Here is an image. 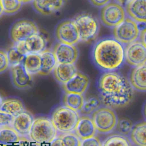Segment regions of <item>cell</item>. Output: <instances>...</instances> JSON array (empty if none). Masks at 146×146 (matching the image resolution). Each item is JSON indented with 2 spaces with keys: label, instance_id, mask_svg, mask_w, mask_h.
<instances>
[{
  "label": "cell",
  "instance_id": "obj_24",
  "mask_svg": "<svg viewBox=\"0 0 146 146\" xmlns=\"http://www.w3.org/2000/svg\"><path fill=\"white\" fill-rule=\"evenodd\" d=\"M0 111L16 117L25 111V108L21 100L17 99H8L3 102Z\"/></svg>",
  "mask_w": 146,
  "mask_h": 146
},
{
  "label": "cell",
  "instance_id": "obj_38",
  "mask_svg": "<svg viewBox=\"0 0 146 146\" xmlns=\"http://www.w3.org/2000/svg\"><path fill=\"white\" fill-rule=\"evenodd\" d=\"M139 36L140 41L146 47V27L141 31Z\"/></svg>",
  "mask_w": 146,
  "mask_h": 146
},
{
  "label": "cell",
  "instance_id": "obj_42",
  "mask_svg": "<svg viewBox=\"0 0 146 146\" xmlns=\"http://www.w3.org/2000/svg\"><path fill=\"white\" fill-rule=\"evenodd\" d=\"M34 0H20V1L23 4H27L33 1Z\"/></svg>",
  "mask_w": 146,
  "mask_h": 146
},
{
  "label": "cell",
  "instance_id": "obj_10",
  "mask_svg": "<svg viewBox=\"0 0 146 146\" xmlns=\"http://www.w3.org/2000/svg\"><path fill=\"white\" fill-rule=\"evenodd\" d=\"M124 60L133 67L145 64L146 47L138 40L127 45L124 49Z\"/></svg>",
  "mask_w": 146,
  "mask_h": 146
},
{
  "label": "cell",
  "instance_id": "obj_33",
  "mask_svg": "<svg viewBox=\"0 0 146 146\" xmlns=\"http://www.w3.org/2000/svg\"><path fill=\"white\" fill-rule=\"evenodd\" d=\"M117 129L123 135H127L131 133L133 127V123L128 119H122L117 121Z\"/></svg>",
  "mask_w": 146,
  "mask_h": 146
},
{
  "label": "cell",
  "instance_id": "obj_28",
  "mask_svg": "<svg viewBox=\"0 0 146 146\" xmlns=\"http://www.w3.org/2000/svg\"><path fill=\"white\" fill-rule=\"evenodd\" d=\"M20 136L12 126L0 128V144H10L20 141Z\"/></svg>",
  "mask_w": 146,
  "mask_h": 146
},
{
  "label": "cell",
  "instance_id": "obj_44",
  "mask_svg": "<svg viewBox=\"0 0 146 146\" xmlns=\"http://www.w3.org/2000/svg\"><path fill=\"white\" fill-rule=\"evenodd\" d=\"M3 102H4V100H3V98H2L1 96L0 95V107H1V106H2V104H3Z\"/></svg>",
  "mask_w": 146,
  "mask_h": 146
},
{
  "label": "cell",
  "instance_id": "obj_41",
  "mask_svg": "<svg viewBox=\"0 0 146 146\" xmlns=\"http://www.w3.org/2000/svg\"><path fill=\"white\" fill-rule=\"evenodd\" d=\"M4 13L3 6H2V3H1V0H0V17L1 16L3 13Z\"/></svg>",
  "mask_w": 146,
  "mask_h": 146
},
{
  "label": "cell",
  "instance_id": "obj_35",
  "mask_svg": "<svg viewBox=\"0 0 146 146\" xmlns=\"http://www.w3.org/2000/svg\"><path fill=\"white\" fill-rule=\"evenodd\" d=\"M9 66L7 54L3 50H0V74L4 72Z\"/></svg>",
  "mask_w": 146,
  "mask_h": 146
},
{
  "label": "cell",
  "instance_id": "obj_23",
  "mask_svg": "<svg viewBox=\"0 0 146 146\" xmlns=\"http://www.w3.org/2000/svg\"><path fill=\"white\" fill-rule=\"evenodd\" d=\"M7 54L11 67L23 64L27 55L24 49L22 42L15 43L9 49Z\"/></svg>",
  "mask_w": 146,
  "mask_h": 146
},
{
  "label": "cell",
  "instance_id": "obj_16",
  "mask_svg": "<svg viewBox=\"0 0 146 146\" xmlns=\"http://www.w3.org/2000/svg\"><path fill=\"white\" fill-rule=\"evenodd\" d=\"M34 120L32 113L25 111L15 117L12 127L20 137L29 136Z\"/></svg>",
  "mask_w": 146,
  "mask_h": 146
},
{
  "label": "cell",
  "instance_id": "obj_8",
  "mask_svg": "<svg viewBox=\"0 0 146 146\" xmlns=\"http://www.w3.org/2000/svg\"><path fill=\"white\" fill-rule=\"evenodd\" d=\"M100 17L102 23L109 28H115L126 18L125 9L117 3H109L102 7Z\"/></svg>",
  "mask_w": 146,
  "mask_h": 146
},
{
  "label": "cell",
  "instance_id": "obj_21",
  "mask_svg": "<svg viewBox=\"0 0 146 146\" xmlns=\"http://www.w3.org/2000/svg\"><path fill=\"white\" fill-rule=\"evenodd\" d=\"M75 131L77 136L81 140H84L94 136L96 129L92 119L89 116H84L80 117Z\"/></svg>",
  "mask_w": 146,
  "mask_h": 146
},
{
  "label": "cell",
  "instance_id": "obj_34",
  "mask_svg": "<svg viewBox=\"0 0 146 146\" xmlns=\"http://www.w3.org/2000/svg\"><path fill=\"white\" fill-rule=\"evenodd\" d=\"M15 117L0 111V128L12 126Z\"/></svg>",
  "mask_w": 146,
  "mask_h": 146
},
{
  "label": "cell",
  "instance_id": "obj_2",
  "mask_svg": "<svg viewBox=\"0 0 146 146\" xmlns=\"http://www.w3.org/2000/svg\"><path fill=\"white\" fill-rule=\"evenodd\" d=\"M92 57L95 64L101 70L115 71L123 64L124 49L123 45L115 38H104L94 45Z\"/></svg>",
  "mask_w": 146,
  "mask_h": 146
},
{
  "label": "cell",
  "instance_id": "obj_14",
  "mask_svg": "<svg viewBox=\"0 0 146 146\" xmlns=\"http://www.w3.org/2000/svg\"><path fill=\"white\" fill-rule=\"evenodd\" d=\"M11 77L13 85L20 90L30 87L33 83L32 75L27 71L23 64L11 67Z\"/></svg>",
  "mask_w": 146,
  "mask_h": 146
},
{
  "label": "cell",
  "instance_id": "obj_7",
  "mask_svg": "<svg viewBox=\"0 0 146 146\" xmlns=\"http://www.w3.org/2000/svg\"><path fill=\"white\" fill-rule=\"evenodd\" d=\"M112 33L117 41L122 45H128L137 39L140 29L137 23L130 18H125L121 24L113 29Z\"/></svg>",
  "mask_w": 146,
  "mask_h": 146
},
{
  "label": "cell",
  "instance_id": "obj_25",
  "mask_svg": "<svg viewBox=\"0 0 146 146\" xmlns=\"http://www.w3.org/2000/svg\"><path fill=\"white\" fill-rule=\"evenodd\" d=\"M130 139L136 146H146V121L140 122L133 127Z\"/></svg>",
  "mask_w": 146,
  "mask_h": 146
},
{
  "label": "cell",
  "instance_id": "obj_19",
  "mask_svg": "<svg viewBox=\"0 0 146 146\" xmlns=\"http://www.w3.org/2000/svg\"><path fill=\"white\" fill-rule=\"evenodd\" d=\"M22 42L24 49L27 54H40L46 50L47 45L46 38L39 33L32 36Z\"/></svg>",
  "mask_w": 146,
  "mask_h": 146
},
{
  "label": "cell",
  "instance_id": "obj_5",
  "mask_svg": "<svg viewBox=\"0 0 146 146\" xmlns=\"http://www.w3.org/2000/svg\"><path fill=\"white\" fill-rule=\"evenodd\" d=\"M73 21L78 32L80 41L90 43L97 38L100 25L95 16L90 13H84L76 16Z\"/></svg>",
  "mask_w": 146,
  "mask_h": 146
},
{
  "label": "cell",
  "instance_id": "obj_39",
  "mask_svg": "<svg viewBox=\"0 0 146 146\" xmlns=\"http://www.w3.org/2000/svg\"><path fill=\"white\" fill-rule=\"evenodd\" d=\"M50 146H62L60 136H56V137L50 143Z\"/></svg>",
  "mask_w": 146,
  "mask_h": 146
},
{
  "label": "cell",
  "instance_id": "obj_15",
  "mask_svg": "<svg viewBox=\"0 0 146 146\" xmlns=\"http://www.w3.org/2000/svg\"><path fill=\"white\" fill-rule=\"evenodd\" d=\"M125 11L136 23H146V0H131L125 5Z\"/></svg>",
  "mask_w": 146,
  "mask_h": 146
},
{
  "label": "cell",
  "instance_id": "obj_9",
  "mask_svg": "<svg viewBox=\"0 0 146 146\" xmlns=\"http://www.w3.org/2000/svg\"><path fill=\"white\" fill-rule=\"evenodd\" d=\"M39 33L37 26L28 20H21L15 23L10 31V37L15 43L24 42Z\"/></svg>",
  "mask_w": 146,
  "mask_h": 146
},
{
  "label": "cell",
  "instance_id": "obj_17",
  "mask_svg": "<svg viewBox=\"0 0 146 146\" xmlns=\"http://www.w3.org/2000/svg\"><path fill=\"white\" fill-rule=\"evenodd\" d=\"M65 0H34L33 6L36 11L44 16L52 15L60 10Z\"/></svg>",
  "mask_w": 146,
  "mask_h": 146
},
{
  "label": "cell",
  "instance_id": "obj_27",
  "mask_svg": "<svg viewBox=\"0 0 146 146\" xmlns=\"http://www.w3.org/2000/svg\"><path fill=\"white\" fill-rule=\"evenodd\" d=\"M23 65L31 75L38 74L41 66L40 54H27L23 62Z\"/></svg>",
  "mask_w": 146,
  "mask_h": 146
},
{
  "label": "cell",
  "instance_id": "obj_26",
  "mask_svg": "<svg viewBox=\"0 0 146 146\" xmlns=\"http://www.w3.org/2000/svg\"><path fill=\"white\" fill-rule=\"evenodd\" d=\"M84 101L83 95L80 94L65 93L63 98L64 106L76 112L82 110Z\"/></svg>",
  "mask_w": 146,
  "mask_h": 146
},
{
  "label": "cell",
  "instance_id": "obj_4",
  "mask_svg": "<svg viewBox=\"0 0 146 146\" xmlns=\"http://www.w3.org/2000/svg\"><path fill=\"white\" fill-rule=\"evenodd\" d=\"M57 131L50 119L40 117L35 119L29 132L31 140L38 144L50 143L57 136Z\"/></svg>",
  "mask_w": 146,
  "mask_h": 146
},
{
  "label": "cell",
  "instance_id": "obj_20",
  "mask_svg": "<svg viewBox=\"0 0 146 146\" xmlns=\"http://www.w3.org/2000/svg\"><path fill=\"white\" fill-rule=\"evenodd\" d=\"M74 64H57L53 70L56 80L62 85L67 83L78 72Z\"/></svg>",
  "mask_w": 146,
  "mask_h": 146
},
{
  "label": "cell",
  "instance_id": "obj_6",
  "mask_svg": "<svg viewBox=\"0 0 146 146\" xmlns=\"http://www.w3.org/2000/svg\"><path fill=\"white\" fill-rule=\"evenodd\" d=\"M92 119L96 131L102 133L112 131L118 121L115 112L112 108L107 107L99 108L94 112Z\"/></svg>",
  "mask_w": 146,
  "mask_h": 146
},
{
  "label": "cell",
  "instance_id": "obj_18",
  "mask_svg": "<svg viewBox=\"0 0 146 146\" xmlns=\"http://www.w3.org/2000/svg\"><path fill=\"white\" fill-rule=\"evenodd\" d=\"M128 80L133 90L146 92V64L133 67L130 72Z\"/></svg>",
  "mask_w": 146,
  "mask_h": 146
},
{
  "label": "cell",
  "instance_id": "obj_32",
  "mask_svg": "<svg viewBox=\"0 0 146 146\" xmlns=\"http://www.w3.org/2000/svg\"><path fill=\"white\" fill-rule=\"evenodd\" d=\"M62 146H80L81 139L74 133H68L60 135Z\"/></svg>",
  "mask_w": 146,
  "mask_h": 146
},
{
  "label": "cell",
  "instance_id": "obj_1",
  "mask_svg": "<svg viewBox=\"0 0 146 146\" xmlns=\"http://www.w3.org/2000/svg\"><path fill=\"white\" fill-rule=\"evenodd\" d=\"M98 90L102 103L111 108L127 106L134 95L129 80L116 71L103 73L98 80Z\"/></svg>",
  "mask_w": 146,
  "mask_h": 146
},
{
  "label": "cell",
  "instance_id": "obj_30",
  "mask_svg": "<svg viewBox=\"0 0 146 146\" xmlns=\"http://www.w3.org/2000/svg\"><path fill=\"white\" fill-rule=\"evenodd\" d=\"M4 13L7 15H13L18 12L21 7L20 0H1Z\"/></svg>",
  "mask_w": 146,
  "mask_h": 146
},
{
  "label": "cell",
  "instance_id": "obj_3",
  "mask_svg": "<svg viewBox=\"0 0 146 146\" xmlns=\"http://www.w3.org/2000/svg\"><path fill=\"white\" fill-rule=\"evenodd\" d=\"M50 119L57 131L64 134L75 131L80 116L78 112L62 106L53 111Z\"/></svg>",
  "mask_w": 146,
  "mask_h": 146
},
{
  "label": "cell",
  "instance_id": "obj_37",
  "mask_svg": "<svg viewBox=\"0 0 146 146\" xmlns=\"http://www.w3.org/2000/svg\"><path fill=\"white\" fill-rule=\"evenodd\" d=\"M91 4L96 7H103L108 4L110 0H90Z\"/></svg>",
  "mask_w": 146,
  "mask_h": 146
},
{
  "label": "cell",
  "instance_id": "obj_12",
  "mask_svg": "<svg viewBox=\"0 0 146 146\" xmlns=\"http://www.w3.org/2000/svg\"><path fill=\"white\" fill-rule=\"evenodd\" d=\"M53 52L58 64H75L79 57V50L74 45L57 43Z\"/></svg>",
  "mask_w": 146,
  "mask_h": 146
},
{
  "label": "cell",
  "instance_id": "obj_40",
  "mask_svg": "<svg viewBox=\"0 0 146 146\" xmlns=\"http://www.w3.org/2000/svg\"><path fill=\"white\" fill-rule=\"evenodd\" d=\"M116 1L121 5H125L131 1V0H116Z\"/></svg>",
  "mask_w": 146,
  "mask_h": 146
},
{
  "label": "cell",
  "instance_id": "obj_22",
  "mask_svg": "<svg viewBox=\"0 0 146 146\" xmlns=\"http://www.w3.org/2000/svg\"><path fill=\"white\" fill-rule=\"evenodd\" d=\"M40 56L41 59V66L38 75L42 76L48 75L53 71L58 64L55 56L53 51L46 49L40 54Z\"/></svg>",
  "mask_w": 146,
  "mask_h": 146
},
{
  "label": "cell",
  "instance_id": "obj_31",
  "mask_svg": "<svg viewBox=\"0 0 146 146\" xmlns=\"http://www.w3.org/2000/svg\"><path fill=\"white\" fill-rule=\"evenodd\" d=\"M100 100L96 97H91L84 101L82 110V113L90 114L93 113L100 106Z\"/></svg>",
  "mask_w": 146,
  "mask_h": 146
},
{
  "label": "cell",
  "instance_id": "obj_43",
  "mask_svg": "<svg viewBox=\"0 0 146 146\" xmlns=\"http://www.w3.org/2000/svg\"><path fill=\"white\" fill-rule=\"evenodd\" d=\"M143 112H144V116L146 119V103L144 105V110H143Z\"/></svg>",
  "mask_w": 146,
  "mask_h": 146
},
{
  "label": "cell",
  "instance_id": "obj_36",
  "mask_svg": "<svg viewBox=\"0 0 146 146\" xmlns=\"http://www.w3.org/2000/svg\"><path fill=\"white\" fill-rule=\"evenodd\" d=\"M80 146H102L100 140L96 136L87 138L81 141Z\"/></svg>",
  "mask_w": 146,
  "mask_h": 146
},
{
  "label": "cell",
  "instance_id": "obj_29",
  "mask_svg": "<svg viewBox=\"0 0 146 146\" xmlns=\"http://www.w3.org/2000/svg\"><path fill=\"white\" fill-rule=\"evenodd\" d=\"M102 146H132V144L125 135L112 134L103 141Z\"/></svg>",
  "mask_w": 146,
  "mask_h": 146
},
{
  "label": "cell",
  "instance_id": "obj_11",
  "mask_svg": "<svg viewBox=\"0 0 146 146\" xmlns=\"http://www.w3.org/2000/svg\"><path fill=\"white\" fill-rule=\"evenodd\" d=\"M55 35L59 42L75 45L80 41L78 32L73 20L61 22L56 27Z\"/></svg>",
  "mask_w": 146,
  "mask_h": 146
},
{
  "label": "cell",
  "instance_id": "obj_13",
  "mask_svg": "<svg viewBox=\"0 0 146 146\" xmlns=\"http://www.w3.org/2000/svg\"><path fill=\"white\" fill-rule=\"evenodd\" d=\"M89 85V78L83 73L78 72L70 80L62 85V88L65 93L83 95L87 90Z\"/></svg>",
  "mask_w": 146,
  "mask_h": 146
}]
</instances>
